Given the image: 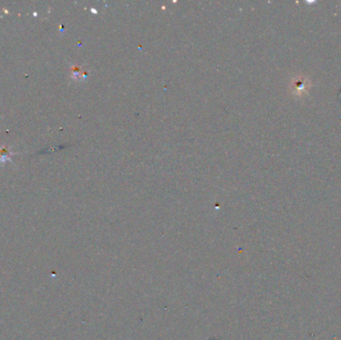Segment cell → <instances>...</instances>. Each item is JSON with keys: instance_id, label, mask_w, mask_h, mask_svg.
Returning a JSON list of instances; mask_svg holds the SVG:
<instances>
[{"instance_id": "6da1fadb", "label": "cell", "mask_w": 341, "mask_h": 340, "mask_svg": "<svg viewBox=\"0 0 341 340\" xmlns=\"http://www.w3.org/2000/svg\"><path fill=\"white\" fill-rule=\"evenodd\" d=\"M292 95L297 98H302L305 96L311 87V82L308 78L304 76H297L293 80H291V83L289 85Z\"/></svg>"}]
</instances>
